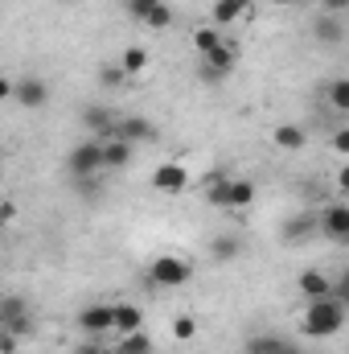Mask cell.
Masks as SVG:
<instances>
[{
  "mask_svg": "<svg viewBox=\"0 0 349 354\" xmlns=\"http://www.w3.org/2000/svg\"><path fill=\"white\" fill-rule=\"evenodd\" d=\"M333 149H337V153H349V132H346V128H341V132H333Z\"/></svg>",
  "mask_w": 349,
  "mask_h": 354,
  "instance_id": "obj_30",
  "label": "cell"
},
{
  "mask_svg": "<svg viewBox=\"0 0 349 354\" xmlns=\"http://www.w3.org/2000/svg\"><path fill=\"white\" fill-rule=\"evenodd\" d=\"M218 46H222V33H218L214 25H201V29H193V50H197L201 58H206L210 50H218Z\"/></svg>",
  "mask_w": 349,
  "mask_h": 354,
  "instance_id": "obj_22",
  "label": "cell"
},
{
  "mask_svg": "<svg viewBox=\"0 0 349 354\" xmlns=\"http://www.w3.org/2000/svg\"><path fill=\"white\" fill-rule=\"evenodd\" d=\"M321 4H325V12H333V17H337L341 8H349V0H321Z\"/></svg>",
  "mask_w": 349,
  "mask_h": 354,
  "instance_id": "obj_32",
  "label": "cell"
},
{
  "mask_svg": "<svg viewBox=\"0 0 349 354\" xmlns=\"http://www.w3.org/2000/svg\"><path fill=\"white\" fill-rule=\"evenodd\" d=\"M235 62H239L235 46H230V41H222L218 50H210V54L201 58V79H206V83H222V79L235 71Z\"/></svg>",
  "mask_w": 349,
  "mask_h": 354,
  "instance_id": "obj_5",
  "label": "cell"
},
{
  "mask_svg": "<svg viewBox=\"0 0 349 354\" xmlns=\"http://www.w3.org/2000/svg\"><path fill=\"white\" fill-rule=\"evenodd\" d=\"M329 107H333L337 115L349 111V83L346 79H333V83H329Z\"/></svg>",
  "mask_w": 349,
  "mask_h": 354,
  "instance_id": "obj_25",
  "label": "cell"
},
{
  "mask_svg": "<svg viewBox=\"0 0 349 354\" xmlns=\"http://www.w3.org/2000/svg\"><path fill=\"white\" fill-rule=\"evenodd\" d=\"M144 354H157V351H144Z\"/></svg>",
  "mask_w": 349,
  "mask_h": 354,
  "instance_id": "obj_41",
  "label": "cell"
},
{
  "mask_svg": "<svg viewBox=\"0 0 349 354\" xmlns=\"http://www.w3.org/2000/svg\"><path fill=\"white\" fill-rule=\"evenodd\" d=\"M0 330H4V317H0Z\"/></svg>",
  "mask_w": 349,
  "mask_h": 354,
  "instance_id": "obj_40",
  "label": "cell"
},
{
  "mask_svg": "<svg viewBox=\"0 0 349 354\" xmlns=\"http://www.w3.org/2000/svg\"><path fill=\"white\" fill-rule=\"evenodd\" d=\"M79 330H83L87 338H103V334H111V305L94 301V305H87V309H79Z\"/></svg>",
  "mask_w": 349,
  "mask_h": 354,
  "instance_id": "obj_11",
  "label": "cell"
},
{
  "mask_svg": "<svg viewBox=\"0 0 349 354\" xmlns=\"http://www.w3.org/2000/svg\"><path fill=\"white\" fill-rule=\"evenodd\" d=\"M279 239L288 243V248H304L308 239H317V214H292V218H283V227H279Z\"/></svg>",
  "mask_w": 349,
  "mask_h": 354,
  "instance_id": "obj_9",
  "label": "cell"
},
{
  "mask_svg": "<svg viewBox=\"0 0 349 354\" xmlns=\"http://www.w3.org/2000/svg\"><path fill=\"white\" fill-rule=\"evenodd\" d=\"M12 99L21 103V111H41L46 99H50V87H46L37 75H25V79L12 83Z\"/></svg>",
  "mask_w": 349,
  "mask_h": 354,
  "instance_id": "obj_8",
  "label": "cell"
},
{
  "mask_svg": "<svg viewBox=\"0 0 349 354\" xmlns=\"http://www.w3.org/2000/svg\"><path fill=\"white\" fill-rule=\"evenodd\" d=\"M132 153H136L132 145L107 136V140H103V169H128V165H132Z\"/></svg>",
  "mask_w": 349,
  "mask_h": 354,
  "instance_id": "obj_19",
  "label": "cell"
},
{
  "mask_svg": "<svg viewBox=\"0 0 349 354\" xmlns=\"http://www.w3.org/2000/svg\"><path fill=\"white\" fill-rule=\"evenodd\" d=\"M341 326H346V301L341 297L308 301V309L300 317V334L304 338H333V334H341Z\"/></svg>",
  "mask_w": 349,
  "mask_h": 354,
  "instance_id": "obj_1",
  "label": "cell"
},
{
  "mask_svg": "<svg viewBox=\"0 0 349 354\" xmlns=\"http://www.w3.org/2000/svg\"><path fill=\"white\" fill-rule=\"evenodd\" d=\"M119 71H123L128 79H140V75L148 71V50H144V46H128L123 58H119Z\"/></svg>",
  "mask_w": 349,
  "mask_h": 354,
  "instance_id": "obj_20",
  "label": "cell"
},
{
  "mask_svg": "<svg viewBox=\"0 0 349 354\" xmlns=\"http://www.w3.org/2000/svg\"><path fill=\"white\" fill-rule=\"evenodd\" d=\"M296 284H300V292H304L308 301H321V297H333V280H329V276H325L321 268H304Z\"/></svg>",
  "mask_w": 349,
  "mask_h": 354,
  "instance_id": "obj_15",
  "label": "cell"
},
{
  "mask_svg": "<svg viewBox=\"0 0 349 354\" xmlns=\"http://www.w3.org/2000/svg\"><path fill=\"white\" fill-rule=\"evenodd\" d=\"M271 140H275V149H283V153H300V149L308 145V132H304L300 124H279V128L271 132Z\"/></svg>",
  "mask_w": 349,
  "mask_h": 354,
  "instance_id": "obj_18",
  "label": "cell"
},
{
  "mask_svg": "<svg viewBox=\"0 0 349 354\" xmlns=\"http://www.w3.org/2000/svg\"><path fill=\"white\" fill-rule=\"evenodd\" d=\"M17 351H21V338L8 334V330H0V354H17Z\"/></svg>",
  "mask_w": 349,
  "mask_h": 354,
  "instance_id": "obj_29",
  "label": "cell"
},
{
  "mask_svg": "<svg viewBox=\"0 0 349 354\" xmlns=\"http://www.w3.org/2000/svg\"><path fill=\"white\" fill-rule=\"evenodd\" d=\"M275 354H304V351H300L296 342H279V351H275Z\"/></svg>",
  "mask_w": 349,
  "mask_h": 354,
  "instance_id": "obj_35",
  "label": "cell"
},
{
  "mask_svg": "<svg viewBox=\"0 0 349 354\" xmlns=\"http://www.w3.org/2000/svg\"><path fill=\"white\" fill-rule=\"evenodd\" d=\"M247 12H255V4H251V0H214V8H210V21H214V29H222V25H235V21H243Z\"/></svg>",
  "mask_w": 349,
  "mask_h": 354,
  "instance_id": "obj_14",
  "label": "cell"
},
{
  "mask_svg": "<svg viewBox=\"0 0 349 354\" xmlns=\"http://www.w3.org/2000/svg\"><path fill=\"white\" fill-rule=\"evenodd\" d=\"M4 99H12V83H8V79L0 75V103H4Z\"/></svg>",
  "mask_w": 349,
  "mask_h": 354,
  "instance_id": "obj_34",
  "label": "cell"
},
{
  "mask_svg": "<svg viewBox=\"0 0 349 354\" xmlns=\"http://www.w3.org/2000/svg\"><path fill=\"white\" fill-rule=\"evenodd\" d=\"M144 330V309L140 305H111V334H136Z\"/></svg>",
  "mask_w": 349,
  "mask_h": 354,
  "instance_id": "obj_13",
  "label": "cell"
},
{
  "mask_svg": "<svg viewBox=\"0 0 349 354\" xmlns=\"http://www.w3.org/2000/svg\"><path fill=\"white\" fill-rule=\"evenodd\" d=\"M62 4H74V0H62Z\"/></svg>",
  "mask_w": 349,
  "mask_h": 354,
  "instance_id": "obj_39",
  "label": "cell"
},
{
  "mask_svg": "<svg viewBox=\"0 0 349 354\" xmlns=\"http://www.w3.org/2000/svg\"><path fill=\"white\" fill-rule=\"evenodd\" d=\"M173 338H177V342H193V338H197V322H193L189 313L173 317Z\"/></svg>",
  "mask_w": 349,
  "mask_h": 354,
  "instance_id": "obj_27",
  "label": "cell"
},
{
  "mask_svg": "<svg viewBox=\"0 0 349 354\" xmlns=\"http://www.w3.org/2000/svg\"><path fill=\"white\" fill-rule=\"evenodd\" d=\"M111 136L136 149V145H148V140H157V124H148L144 115H115V128H111Z\"/></svg>",
  "mask_w": 349,
  "mask_h": 354,
  "instance_id": "obj_4",
  "label": "cell"
},
{
  "mask_svg": "<svg viewBox=\"0 0 349 354\" xmlns=\"http://www.w3.org/2000/svg\"><path fill=\"white\" fill-rule=\"evenodd\" d=\"M317 231H325L333 243H346L349 239V206L346 202H329V206L317 214Z\"/></svg>",
  "mask_w": 349,
  "mask_h": 354,
  "instance_id": "obj_6",
  "label": "cell"
},
{
  "mask_svg": "<svg viewBox=\"0 0 349 354\" xmlns=\"http://www.w3.org/2000/svg\"><path fill=\"white\" fill-rule=\"evenodd\" d=\"M79 354H115L111 346H99V342H87V346H79Z\"/></svg>",
  "mask_w": 349,
  "mask_h": 354,
  "instance_id": "obj_31",
  "label": "cell"
},
{
  "mask_svg": "<svg viewBox=\"0 0 349 354\" xmlns=\"http://www.w3.org/2000/svg\"><path fill=\"white\" fill-rule=\"evenodd\" d=\"M12 214H17V206H12V202H0V223H8Z\"/></svg>",
  "mask_w": 349,
  "mask_h": 354,
  "instance_id": "obj_33",
  "label": "cell"
},
{
  "mask_svg": "<svg viewBox=\"0 0 349 354\" xmlns=\"http://www.w3.org/2000/svg\"><path fill=\"white\" fill-rule=\"evenodd\" d=\"M0 317H4V330L17 334V338H29L33 334V317H29V305L21 297H4L0 301Z\"/></svg>",
  "mask_w": 349,
  "mask_h": 354,
  "instance_id": "obj_7",
  "label": "cell"
},
{
  "mask_svg": "<svg viewBox=\"0 0 349 354\" xmlns=\"http://www.w3.org/2000/svg\"><path fill=\"white\" fill-rule=\"evenodd\" d=\"M123 4H128V8H132V4H140V0H123Z\"/></svg>",
  "mask_w": 349,
  "mask_h": 354,
  "instance_id": "obj_37",
  "label": "cell"
},
{
  "mask_svg": "<svg viewBox=\"0 0 349 354\" xmlns=\"http://www.w3.org/2000/svg\"><path fill=\"white\" fill-rule=\"evenodd\" d=\"M275 4H300V0H275Z\"/></svg>",
  "mask_w": 349,
  "mask_h": 354,
  "instance_id": "obj_36",
  "label": "cell"
},
{
  "mask_svg": "<svg viewBox=\"0 0 349 354\" xmlns=\"http://www.w3.org/2000/svg\"><path fill=\"white\" fill-rule=\"evenodd\" d=\"M136 21H140V25H148V29H169V25H173V8H169L165 0H157V4H148Z\"/></svg>",
  "mask_w": 349,
  "mask_h": 354,
  "instance_id": "obj_21",
  "label": "cell"
},
{
  "mask_svg": "<svg viewBox=\"0 0 349 354\" xmlns=\"http://www.w3.org/2000/svg\"><path fill=\"white\" fill-rule=\"evenodd\" d=\"M144 351H152V338H148L144 330H136V334H119L115 354H144Z\"/></svg>",
  "mask_w": 349,
  "mask_h": 354,
  "instance_id": "obj_23",
  "label": "cell"
},
{
  "mask_svg": "<svg viewBox=\"0 0 349 354\" xmlns=\"http://www.w3.org/2000/svg\"><path fill=\"white\" fill-rule=\"evenodd\" d=\"M148 280H152L157 288H185V284L193 280V264H189L185 256L165 252V256H157V260L148 264Z\"/></svg>",
  "mask_w": 349,
  "mask_h": 354,
  "instance_id": "obj_2",
  "label": "cell"
},
{
  "mask_svg": "<svg viewBox=\"0 0 349 354\" xmlns=\"http://www.w3.org/2000/svg\"><path fill=\"white\" fill-rule=\"evenodd\" d=\"M300 4H317V0H300Z\"/></svg>",
  "mask_w": 349,
  "mask_h": 354,
  "instance_id": "obj_38",
  "label": "cell"
},
{
  "mask_svg": "<svg viewBox=\"0 0 349 354\" xmlns=\"http://www.w3.org/2000/svg\"><path fill=\"white\" fill-rule=\"evenodd\" d=\"M312 33H317V41H321V46H341V41H346L341 17H333V12H317V21H312Z\"/></svg>",
  "mask_w": 349,
  "mask_h": 354,
  "instance_id": "obj_17",
  "label": "cell"
},
{
  "mask_svg": "<svg viewBox=\"0 0 349 354\" xmlns=\"http://www.w3.org/2000/svg\"><path fill=\"white\" fill-rule=\"evenodd\" d=\"M83 128H87V136H94V140H107L111 128H115V111L111 107H87L83 111Z\"/></svg>",
  "mask_w": 349,
  "mask_h": 354,
  "instance_id": "obj_16",
  "label": "cell"
},
{
  "mask_svg": "<svg viewBox=\"0 0 349 354\" xmlns=\"http://www.w3.org/2000/svg\"><path fill=\"white\" fill-rule=\"evenodd\" d=\"M185 185H189V169L185 165H177V161H165V165H157L152 169V189L157 194H185Z\"/></svg>",
  "mask_w": 349,
  "mask_h": 354,
  "instance_id": "obj_10",
  "label": "cell"
},
{
  "mask_svg": "<svg viewBox=\"0 0 349 354\" xmlns=\"http://www.w3.org/2000/svg\"><path fill=\"white\" fill-rule=\"evenodd\" d=\"M66 169H70V177H99L103 174V140H94V136L79 140L66 157Z\"/></svg>",
  "mask_w": 349,
  "mask_h": 354,
  "instance_id": "obj_3",
  "label": "cell"
},
{
  "mask_svg": "<svg viewBox=\"0 0 349 354\" xmlns=\"http://www.w3.org/2000/svg\"><path fill=\"white\" fill-rule=\"evenodd\" d=\"M255 202V181L251 177H230L226 194H222V210H247Z\"/></svg>",
  "mask_w": 349,
  "mask_h": 354,
  "instance_id": "obj_12",
  "label": "cell"
},
{
  "mask_svg": "<svg viewBox=\"0 0 349 354\" xmlns=\"http://www.w3.org/2000/svg\"><path fill=\"white\" fill-rule=\"evenodd\" d=\"M99 83H103L107 91H115V87H123V83H128V75L119 71V62H111V66H103V71H99Z\"/></svg>",
  "mask_w": 349,
  "mask_h": 354,
  "instance_id": "obj_28",
  "label": "cell"
},
{
  "mask_svg": "<svg viewBox=\"0 0 349 354\" xmlns=\"http://www.w3.org/2000/svg\"><path fill=\"white\" fill-rule=\"evenodd\" d=\"M210 252H214V260H218V264H226V260H235L243 248H239V239H235V235H218V239L210 243Z\"/></svg>",
  "mask_w": 349,
  "mask_h": 354,
  "instance_id": "obj_24",
  "label": "cell"
},
{
  "mask_svg": "<svg viewBox=\"0 0 349 354\" xmlns=\"http://www.w3.org/2000/svg\"><path fill=\"white\" fill-rule=\"evenodd\" d=\"M279 342H283L279 334H255V338L247 342V354H275L279 351Z\"/></svg>",
  "mask_w": 349,
  "mask_h": 354,
  "instance_id": "obj_26",
  "label": "cell"
}]
</instances>
